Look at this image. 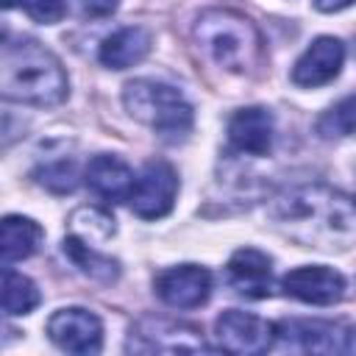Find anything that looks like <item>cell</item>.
<instances>
[{
    "label": "cell",
    "instance_id": "6da1fadb",
    "mask_svg": "<svg viewBox=\"0 0 356 356\" xmlns=\"http://www.w3.org/2000/svg\"><path fill=\"white\" fill-rule=\"evenodd\" d=\"M273 225L303 248L345 250L356 242V200L325 184H300L270 203Z\"/></svg>",
    "mask_w": 356,
    "mask_h": 356
},
{
    "label": "cell",
    "instance_id": "7a4b0ae2",
    "mask_svg": "<svg viewBox=\"0 0 356 356\" xmlns=\"http://www.w3.org/2000/svg\"><path fill=\"white\" fill-rule=\"evenodd\" d=\"M70 89L61 61L36 39H3L0 50V92L6 100L28 106H58Z\"/></svg>",
    "mask_w": 356,
    "mask_h": 356
},
{
    "label": "cell",
    "instance_id": "3957f363",
    "mask_svg": "<svg viewBox=\"0 0 356 356\" xmlns=\"http://www.w3.org/2000/svg\"><path fill=\"white\" fill-rule=\"evenodd\" d=\"M195 44L200 53L225 72L234 75H259L267 61V47L259 28L231 11V8H209L195 19L192 28Z\"/></svg>",
    "mask_w": 356,
    "mask_h": 356
},
{
    "label": "cell",
    "instance_id": "277c9868",
    "mask_svg": "<svg viewBox=\"0 0 356 356\" xmlns=\"http://www.w3.org/2000/svg\"><path fill=\"white\" fill-rule=\"evenodd\" d=\"M122 103L134 120L147 125L164 142H181L192 131V122H195L192 106L170 83L150 81V78L128 81L122 89Z\"/></svg>",
    "mask_w": 356,
    "mask_h": 356
},
{
    "label": "cell",
    "instance_id": "5b68a950",
    "mask_svg": "<svg viewBox=\"0 0 356 356\" xmlns=\"http://www.w3.org/2000/svg\"><path fill=\"white\" fill-rule=\"evenodd\" d=\"M131 353H209L203 334L192 323L170 320V317H142L131 328L128 337Z\"/></svg>",
    "mask_w": 356,
    "mask_h": 356
},
{
    "label": "cell",
    "instance_id": "8992f818",
    "mask_svg": "<svg viewBox=\"0 0 356 356\" xmlns=\"http://www.w3.org/2000/svg\"><path fill=\"white\" fill-rule=\"evenodd\" d=\"M275 337L303 353H353L356 328L334 320H281L273 325Z\"/></svg>",
    "mask_w": 356,
    "mask_h": 356
},
{
    "label": "cell",
    "instance_id": "52a82bcc",
    "mask_svg": "<svg viewBox=\"0 0 356 356\" xmlns=\"http://www.w3.org/2000/svg\"><path fill=\"white\" fill-rule=\"evenodd\" d=\"M178 195V172L170 161L150 159L134 178V189L128 195V203L136 217L142 220H159L170 214Z\"/></svg>",
    "mask_w": 356,
    "mask_h": 356
},
{
    "label": "cell",
    "instance_id": "ba28073f",
    "mask_svg": "<svg viewBox=\"0 0 356 356\" xmlns=\"http://www.w3.org/2000/svg\"><path fill=\"white\" fill-rule=\"evenodd\" d=\"M47 337L67 353H100L103 348V323L97 314L70 306V309H58L50 320H47Z\"/></svg>",
    "mask_w": 356,
    "mask_h": 356
},
{
    "label": "cell",
    "instance_id": "9c48e42d",
    "mask_svg": "<svg viewBox=\"0 0 356 356\" xmlns=\"http://www.w3.org/2000/svg\"><path fill=\"white\" fill-rule=\"evenodd\" d=\"M214 337L220 342L222 350L228 353H261L273 345L275 328L250 314V312H239V309H228L214 320Z\"/></svg>",
    "mask_w": 356,
    "mask_h": 356
},
{
    "label": "cell",
    "instance_id": "30bf717a",
    "mask_svg": "<svg viewBox=\"0 0 356 356\" xmlns=\"http://www.w3.org/2000/svg\"><path fill=\"white\" fill-rule=\"evenodd\" d=\"M156 295L172 309H197L211 295V273L200 264H178L156 275Z\"/></svg>",
    "mask_w": 356,
    "mask_h": 356
},
{
    "label": "cell",
    "instance_id": "8fae6325",
    "mask_svg": "<svg viewBox=\"0 0 356 356\" xmlns=\"http://www.w3.org/2000/svg\"><path fill=\"white\" fill-rule=\"evenodd\" d=\"M281 289L295 300L314 303V306H331V303L342 300L345 278H342V273H337L325 264H309V267L289 270L281 278Z\"/></svg>",
    "mask_w": 356,
    "mask_h": 356
},
{
    "label": "cell",
    "instance_id": "7c38bea8",
    "mask_svg": "<svg viewBox=\"0 0 356 356\" xmlns=\"http://www.w3.org/2000/svg\"><path fill=\"white\" fill-rule=\"evenodd\" d=\"M342 61H345V44L334 36H317L303 50V56L295 61L292 81L298 86H306V89L323 86L339 75Z\"/></svg>",
    "mask_w": 356,
    "mask_h": 356
},
{
    "label": "cell",
    "instance_id": "4fadbf2b",
    "mask_svg": "<svg viewBox=\"0 0 356 356\" xmlns=\"http://www.w3.org/2000/svg\"><path fill=\"white\" fill-rule=\"evenodd\" d=\"M225 275H228V284L239 295H245V298L261 300V298H267L273 292V264H270V256L256 250V248H239L228 259Z\"/></svg>",
    "mask_w": 356,
    "mask_h": 356
},
{
    "label": "cell",
    "instance_id": "5bb4252c",
    "mask_svg": "<svg viewBox=\"0 0 356 356\" xmlns=\"http://www.w3.org/2000/svg\"><path fill=\"white\" fill-rule=\"evenodd\" d=\"M228 142L248 156H267L273 147V114L261 106L239 108L228 120Z\"/></svg>",
    "mask_w": 356,
    "mask_h": 356
},
{
    "label": "cell",
    "instance_id": "9a60e30c",
    "mask_svg": "<svg viewBox=\"0 0 356 356\" xmlns=\"http://www.w3.org/2000/svg\"><path fill=\"white\" fill-rule=\"evenodd\" d=\"M134 178L136 175L131 172V167L122 159L108 156V153H100L86 164L89 189L106 200H128V195L134 189Z\"/></svg>",
    "mask_w": 356,
    "mask_h": 356
},
{
    "label": "cell",
    "instance_id": "2e32d148",
    "mask_svg": "<svg viewBox=\"0 0 356 356\" xmlns=\"http://www.w3.org/2000/svg\"><path fill=\"white\" fill-rule=\"evenodd\" d=\"M153 47V36L150 31L139 28V25H131V28H120L117 33H111L103 44H100V64L108 67V70H125V67H134L139 64Z\"/></svg>",
    "mask_w": 356,
    "mask_h": 356
},
{
    "label": "cell",
    "instance_id": "e0dca14e",
    "mask_svg": "<svg viewBox=\"0 0 356 356\" xmlns=\"http://www.w3.org/2000/svg\"><path fill=\"white\" fill-rule=\"evenodd\" d=\"M42 225L33 222L31 217H19V214H8L3 217L0 225V248H3V267H11L14 261H22L28 256H33L42 245Z\"/></svg>",
    "mask_w": 356,
    "mask_h": 356
},
{
    "label": "cell",
    "instance_id": "ac0fdd59",
    "mask_svg": "<svg viewBox=\"0 0 356 356\" xmlns=\"http://www.w3.org/2000/svg\"><path fill=\"white\" fill-rule=\"evenodd\" d=\"M64 256H67L83 275H89V278L97 281V284H111V281L120 278V261L111 259V256H106V253H97L92 242H86V239H81V236H75V234H70V236L64 239Z\"/></svg>",
    "mask_w": 356,
    "mask_h": 356
},
{
    "label": "cell",
    "instance_id": "d6986e66",
    "mask_svg": "<svg viewBox=\"0 0 356 356\" xmlns=\"http://www.w3.org/2000/svg\"><path fill=\"white\" fill-rule=\"evenodd\" d=\"M39 306V289L36 284L22 275V273H14L11 267H6L3 273V312L8 317H17V314H28Z\"/></svg>",
    "mask_w": 356,
    "mask_h": 356
},
{
    "label": "cell",
    "instance_id": "ffe728a7",
    "mask_svg": "<svg viewBox=\"0 0 356 356\" xmlns=\"http://www.w3.org/2000/svg\"><path fill=\"white\" fill-rule=\"evenodd\" d=\"M317 134L323 139H337V136H350L356 134V95L334 103L328 111L320 114L317 120Z\"/></svg>",
    "mask_w": 356,
    "mask_h": 356
},
{
    "label": "cell",
    "instance_id": "44dd1931",
    "mask_svg": "<svg viewBox=\"0 0 356 356\" xmlns=\"http://www.w3.org/2000/svg\"><path fill=\"white\" fill-rule=\"evenodd\" d=\"M72 234L86 239V242H103L108 236H114V217L97 206H83L72 214Z\"/></svg>",
    "mask_w": 356,
    "mask_h": 356
},
{
    "label": "cell",
    "instance_id": "7402d4cb",
    "mask_svg": "<svg viewBox=\"0 0 356 356\" xmlns=\"http://www.w3.org/2000/svg\"><path fill=\"white\" fill-rule=\"evenodd\" d=\"M36 181L50 189L53 195H67L78 186V170H75V161L72 159H56V161H47L42 167H36Z\"/></svg>",
    "mask_w": 356,
    "mask_h": 356
},
{
    "label": "cell",
    "instance_id": "603a6c76",
    "mask_svg": "<svg viewBox=\"0 0 356 356\" xmlns=\"http://www.w3.org/2000/svg\"><path fill=\"white\" fill-rule=\"evenodd\" d=\"M17 3L31 19L42 22V25H56L67 14V3L64 0H17Z\"/></svg>",
    "mask_w": 356,
    "mask_h": 356
},
{
    "label": "cell",
    "instance_id": "cb8c5ba5",
    "mask_svg": "<svg viewBox=\"0 0 356 356\" xmlns=\"http://www.w3.org/2000/svg\"><path fill=\"white\" fill-rule=\"evenodd\" d=\"M78 6H81V14H83V17L100 19V17L114 14L117 6H120V0H78Z\"/></svg>",
    "mask_w": 356,
    "mask_h": 356
},
{
    "label": "cell",
    "instance_id": "d4e9b609",
    "mask_svg": "<svg viewBox=\"0 0 356 356\" xmlns=\"http://www.w3.org/2000/svg\"><path fill=\"white\" fill-rule=\"evenodd\" d=\"M312 3H314V8H317V11H325V14H331V11H342V8L353 6L356 0H312Z\"/></svg>",
    "mask_w": 356,
    "mask_h": 356
}]
</instances>
